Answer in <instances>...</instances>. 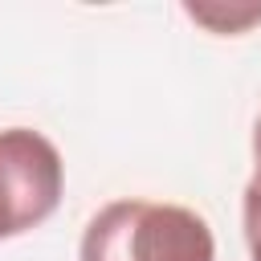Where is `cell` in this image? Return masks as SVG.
I'll return each instance as SVG.
<instances>
[{
	"label": "cell",
	"mask_w": 261,
	"mask_h": 261,
	"mask_svg": "<svg viewBox=\"0 0 261 261\" xmlns=\"http://www.w3.org/2000/svg\"><path fill=\"white\" fill-rule=\"evenodd\" d=\"M77 261H216V241L184 204L114 200L86 224Z\"/></svg>",
	"instance_id": "obj_1"
},
{
	"label": "cell",
	"mask_w": 261,
	"mask_h": 261,
	"mask_svg": "<svg viewBox=\"0 0 261 261\" xmlns=\"http://www.w3.org/2000/svg\"><path fill=\"white\" fill-rule=\"evenodd\" d=\"M65 188L61 151L29 126L0 130V241L53 216Z\"/></svg>",
	"instance_id": "obj_2"
},
{
	"label": "cell",
	"mask_w": 261,
	"mask_h": 261,
	"mask_svg": "<svg viewBox=\"0 0 261 261\" xmlns=\"http://www.w3.org/2000/svg\"><path fill=\"white\" fill-rule=\"evenodd\" d=\"M184 12H188L192 20H200V24H208L212 33H245L253 20H261V8H241V12L228 8V12H224V8H200V4H188Z\"/></svg>",
	"instance_id": "obj_3"
},
{
	"label": "cell",
	"mask_w": 261,
	"mask_h": 261,
	"mask_svg": "<svg viewBox=\"0 0 261 261\" xmlns=\"http://www.w3.org/2000/svg\"><path fill=\"white\" fill-rule=\"evenodd\" d=\"M241 212H245V241H249V257H253V261H261V179H253V184L245 188V204H241Z\"/></svg>",
	"instance_id": "obj_4"
},
{
	"label": "cell",
	"mask_w": 261,
	"mask_h": 261,
	"mask_svg": "<svg viewBox=\"0 0 261 261\" xmlns=\"http://www.w3.org/2000/svg\"><path fill=\"white\" fill-rule=\"evenodd\" d=\"M253 163H257V179H261V118L253 126Z\"/></svg>",
	"instance_id": "obj_5"
}]
</instances>
